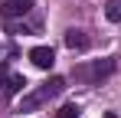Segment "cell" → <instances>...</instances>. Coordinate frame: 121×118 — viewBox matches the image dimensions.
<instances>
[{
	"label": "cell",
	"instance_id": "1",
	"mask_svg": "<svg viewBox=\"0 0 121 118\" xmlns=\"http://www.w3.org/2000/svg\"><path fill=\"white\" fill-rule=\"evenodd\" d=\"M62 89H65V79H59V76H52L46 85H39L36 92H30V95L23 98V112H30V108H39L46 98H52V95H59Z\"/></svg>",
	"mask_w": 121,
	"mask_h": 118
},
{
	"label": "cell",
	"instance_id": "2",
	"mask_svg": "<svg viewBox=\"0 0 121 118\" xmlns=\"http://www.w3.org/2000/svg\"><path fill=\"white\" fill-rule=\"evenodd\" d=\"M111 69H115V62L111 59H98L95 66H88V69H79V76L88 82V85H95V82H101V79L111 76Z\"/></svg>",
	"mask_w": 121,
	"mask_h": 118
},
{
	"label": "cell",
	"instance_id": "3",
	"mask_svg": "<svg viewBox=\"0 0 121 118\" xmlns=\"http://www.w3.org/2000/svg\"><path fill=\"white\" fill-rule=\"evenodd\" d=\"M30 59H33V66H36V69H52L56 53H52L49 46H36V49H30Z\"/></svg>",
	"mask_w": 121,
	"mask_h": 118
},
{
	"label": "cell",
	"instance_id": "4",
	"mask_svg": "<svg viewBox=\"0 0 121 118\" xmlns=\"http://www.w3.org/2000/svg\"><path fill=\"white\" fill-rule=\"evenodd\" d=\"M33 7V0H3L0 3V13L3 17H26Z\"/></svg>",
	"mask_w": 121,
	"mask_h": 118
},
{
	"label": "cell",
	"instance_id": "5",
	"mask_svg": "<svg viewBox=\"0 0 121 118\" xmlns=\"http://www.w3.org/2000/svg\"><path fill=\"white\" fill-rule=\"evenodd\" d=\"M65 46H69V49H88V36H85L82 30H69V33H65Z\"/></svg>",
	"mask_w": 121,
	"mask_h": 118
},
{
	"label": "cell",
	"instance_id": "6",
	"mask_svg": "<svg viewBox=\"0 0 121 118\" xmlns=\"http://www.w3.org/2000/svg\"><path fill=\"white\" fill-rule=\"evenodd\" d=\"M23 89H26V79L23 76H10L7 85H3V95H17V92H23Z\"/></svg>",
	"mask_w": 121,
	"mask_h": 118
},
{
	"label": "cell",
	"instance_id": "7",
	"mask_svg": "<svg viewBox=\"0 0 121 118\" xmlns=\"http://www.w3.org/2000/svg\"><path fill=\"white\" fill-rule=\"evenodd\" d=\"M105 17L111 20V23H118L121 20V0H108L105 3Z\"/></svg>",
	"mask_w": 121,
	"mask_h": 118
},
{
	"label": "cell",
	"instance_id": "8",
	"mask_svg": "<svg viewBox=\"0 0 121 118\" xmlns=\"http://www.w3.org/2000/svg\"><path fill=\"white\" fill-rule=\"evenodd\" d=\"M56 118H79V105H62L56 112Z\"/></svg>",
	"mask_w": 121,
	"mask_h": 118
}]
</instances>
